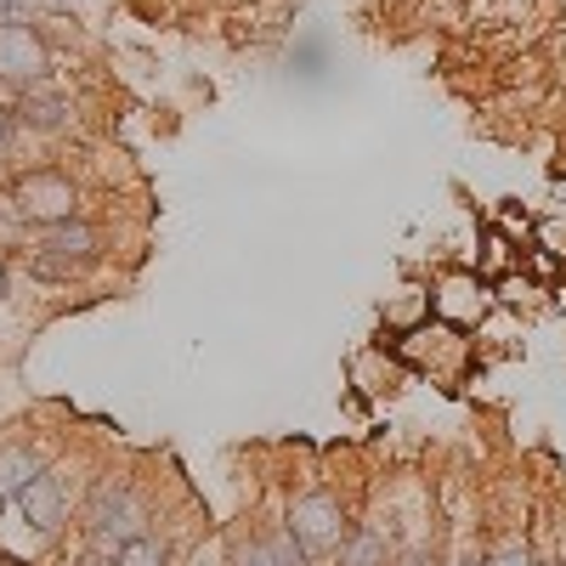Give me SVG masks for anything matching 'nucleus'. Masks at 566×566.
Here are the masks:
<instances>
[{"label": "nucleus", "instance_id": "1", "mask_svg": "<svg viewBox=\"0 0 566 566\" xmlns=\"http://www.w3.org/2000/svg\"><path fill=\"white\" fill-rule=\"evenodd\" d=\"M154 533V504L130 476H97L80 504V538L91 560H114L119 544Z\"/></svg>", "mask_w": 566, "mask_h": 566}, {"label": "nucleus", "instance_id": "2", "mask_svg": "<svg viewBox=\"0 0 566 566\" xmlns=\"http://www.w3.org/2000/svg\"><path fill=\"white\" fill-rule=\"evenodd\" d=\"M7 193H12V205L23 210V221H29L34 232H40V227H57V221H74V216H91L80 176H69V165H52V159L18 165V176H12Z\"/></svg>", "mask_w": 566, "mask_h": 566}, {"label": "nucleus", "instance_id": "3", "mask_svg": "<svg viewBox=\"0 0 566 566\" xmlns=\"http://www.w3.org/2000/svg\"><path fill=\"white\" fill-rule=\"evenodd\" d=\"M352 504L335 493V488H301L290 504H283V527L295 533V544L312 555V560H328L340 549V538L352 533Z\"/></svg>", "mask_w": 566, "mask_h": 566}, {"label": "nucleus", "instance_id": "4", "mask_svg": "<svg viewBox=\"0 0 566 566\" xmlns=\"http://www.w3.org/2000/svg\"><path fill=\"white\" fill-rule=\"evenodd\" d=\"M431 317L442 328H459V335H470V328H482L493 312H499V295H493V277H482L476 266H442L437 283H431Z\"/></svg>", "mask_w": 566, "mask_h": 566}, {"label": "nucleus", "instance_id": "5", "mask_svg": "<svg viewBox=\"0 0 566 566\" xmlns=\"http://www.w3.org/2000/svg\"><path fill=\"white\" fill-rule=\"evenodd\" d=\"M40 80H57V45L40 23L18 18V23H0V85L29 91Z\"/></svg>", "mask_w": 566, "mask_h": 566}, {"label": "nucleus", "instance_id": "6", "mask_svg": "<svg viewBox=\"0 0 566 566\" xmlns=\"http://www.w3.org/2000/svg\"><path fill=\"white\" fill-rule=\"evenodd\" d=\"M18 510L29 515L40 533L57 538V533L74 522V515H80V470H74L69 459H52V464H45L40 476H34V488L18 499Z\"/></svg>", "mask_w": 566, "mask_h": 566}, {"label": "nucleus", "instance_id": "7", "mask_svg": "<svg viewBox=\"0 0 566 566\" xmlns=\"http://www.w3.org/2000/svg\"><path fill=\"white\" fill-rule=\"evenodd\" d=\"M12 114H18L23 136H29V142H45V148L80 130V103L69 97V85H63V80H40V85L18 91Z\"/></svg>", "mask_w": 566, "mask_h": 566}, {"label": "nucleus", "instance_id": "8", "mask_svg": "<svg viewBox=\"0 0 566 566\" xmlns=\"http://www.w3.org/2000/svg\"><path fill=\"white\" fill-rule=\"evenodd\" d=\"M29 250H52V255H69V261L97 266V261L108 255V227L91 221V216H74V221H57V227H40Z\"/></svg>", "mask_w": 566, "mask_h": 566}, {"label": "nucleus", "instance_id": "9", "mask_svg": "<svg viewBox=\"0 0 566 566\" xmlns=\"http://www.w3.org/2000/svg\"><path fill=\"white\" fill-rule=\"evenodd\" d=\"M391 560H397V549H391V533L380 522H352L340 549L328 555V566H391Z\"/></svg>", "mask_w": 566, "mask_h": 566}, {"label": "nucleus", "instance_id": "10", "mask_svg": "<svg viewBox=\"0 0 566 566\" xmlns=\"http://www.w3.org/2000/svg\"><path fill=\"white\" fill-rule=\"evenodd\" d=\"M45 464H52V459H45L34 442H0V499H7V504H18L29 488H34V476H40V470Z\"/></svg>", "mask_w": 566, "mask_h": 566}, {"label": "nucleus", "instance_id": "11", "mask_svg": "<svg viewBox=\"0 0 566 566\" xmlns=\"http://www.w3.org/2000/svg\"><path fill=\"white\" fill-rule=\"evenodd\" d=\"M97 272V266H85V261H69V255H52V250H23V277L40 283V290H80V283Z\"/></svg>", "mask_w": 566, "mask_h": 566}, {"label": "nucleus", "instance_id": "12", "mask_svg": "<svg viewBox=\"0 0 566 566\" xmlns=\"http://www.w3.org/2000/svg\"><path fill=\"white\" fill-rule=\"evenodd\" d=\"M45 544H52V533H40L34 522H29V515L12 504L7 515H0V555H7V560H18V566H29Z\"/></svg>", "mask_w": 566, "mask_h": 566}, {"label": "nucleus", "instance_id": "13", "mask_svg": "<svg viewBox=\"0 0 566 566\" xmlns=\"http://www.w3.org/2000/svg\"><path fill=\"white\" fill-rule=\"evenodd\" d=\"M470 266H476L482 277H504V272L522 266V250H515L499 227H482V250H476V261H470Z\"/></svg>", "mask_w": 566, "mask_h": 566}, {"label": "nucleus", "instance_id": "14", "mask_svg": "<svg viewBox=\"0 0 566 566\" xmlns=\"http://www.w3.org/2000/svg\"><path fill=\"white\" fill-rule=\"evenodd\" d=\"M170 538L165 533H142V538H130V544H119V555L108 560V566H170Z\"/></svg>", "mask_w": 566, "mask_h": 566}, {"label": "nucleus", "instance_id": "15", "mask_svg": "<svg viewBox=\"0 0 566 566\" xmlns=\"http://www.w3.org/2000/svg\"><path fill=\"white\" fill-rule=\"evenodd\" d=\"M493 227L504 232V239H510L515 250H527V244L538 239V221H533V210H515V199H504V205L493 210Z\"/></svg>", "mask_w": 566, "mask_h": 566}, {"label": "nucleus", "instance_id": "16", "mask_svg": "<svg viewBox=\"0 0 566 566\" xmlns=\"http://www.w3.org/2000/svg\"><path fill=\"white\" fill-rule=\"evenodd\" d=\"M493 295H499V306H533V295H549L544 283L533 277V272H504V277H493Z\"/></svg>", "mask_w": 566, "mask_h": 566}, {"label": "nucleus", "instance_id": "17", "mask_svg": "<svg viewBox=\"0 0 566 566\" xmlns=\"http://www.w3.org/2000/svg\"><path fill=\"white\" fill-rule=\"evenodd\" d=\"M266 555H272V566H317V560L295 544V533L283 527V522H272V527H266Z\"/></svg>", "mask_w": 566, "mask_h": 566}, {"label": "nucleus", "instance_id": "18", "mask_svg": "<svg viewBox=\"0 0 566 566\" xmlns=\"http://www.w3.org/2000/svg\"><path fill=\"white\" fill-rule=\"evenodd\" d=\"M227 566H272V555H266V527H255V533H239V538H232Z\"/></svg>", "mask_w": 566, "mask_h": 566}, {"label": "nucleus", "instance_id": "19", "mask_svg": "<svg viewBox=\"0 0 566 566\" xmlns=\"http://www.w3.org/2000/svg\"><path fill=\"white\" fill-rule=\"evenodd\" d=\"M482 566H538V555H533L522 538H504L499 549H488V555H482Z\"/></svg>", "mask_w": 566, "mask_h": 566}, {"label": "nucleus", "instance_id": "20", "mask_svg": "<svg viewBox=\"0 0 566 566\" xmlns=\"http://www.w3.org/2000/svg\"><path fill=\"white\" fill-rule=\"evenodd\" d=\"M18 148H23V125L12 108H0V159H12Z\"/></svg>", "mask_w": 566, "mask_h": 566}, {"label": "nucleus", "instance_id": "21", "mask_svg": "<svg viewBox=\"0 0 566 566\" xmlns=\"http://www.w3.org/2000/svg\"><path fill=\"white\" fill-rule=\"evenodd\" d=\"M12 283H18V266H12V255H7V250H0V306L12 301Z\"/></svg>", "mask_w": 566, "mask_h": 566}, {"label": "nucleus", "instance_id": "22", "mask_svg": "<svg viewBox=\"0 0 566 566\" xmlns=\"http://www.w3.org/2000/svg\"><path fill=\"white\" fill-rule=\"evenodd\" d=\"M504 7H533V0H504Z\"/></svg>", "mask_w": 566, "mask_h": 566}, {"label": "nucleus", "instance_id": "23", "mask_svg": "<svg viewBox=\"0 0 566 566\" xmlns=\"http://www.w3.org/2000/svg\"><path fill=\"white\" fill-rule=\"evenodd\" d=\"M453 566H482V555H476V560H453Z\"/></svg>", "mask_w": 566, "mask_h": 566}, {"label": "nucleus", "instance_id": "24", "mask_svg": "<svg viewBox=\"0 0 566 566\" xmlns=\"http://www.w3.org/2000/svg\"><path fill=\"white\" fill-rule=\"evenodd\" d=\"M7 510H12V504H7V499H0V515H7Z\"/></svg>", "mask_w": 566, "mask_h": 566}, {"label": "nucleus", "instance_id": "25", "mask_svg": "<svg viewBox=\"0 0 566 566\" xmlns=\"http://www.w3.org/2000/svg\"><path fill=\"white\" fill-rule=\"evenodd\" d=\"M69 7H80V0H69Z\"/></svg>", "mask_w": 566, "mask_h": 566}, {"label": "nucleus", "instance_id": "26", "mask_svg": "<svg viewBox=\"0 0 566 566\" xmlns=\"http://www.w3.org/2000/svg\"><path fill=\"white\" fill-rule=\"evenodd\" d=\"M560 7H566V0H560Z\"/></svg>", "mask_w": 566, "mask_h": 566}]
</instances>
